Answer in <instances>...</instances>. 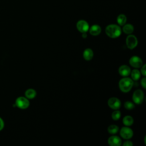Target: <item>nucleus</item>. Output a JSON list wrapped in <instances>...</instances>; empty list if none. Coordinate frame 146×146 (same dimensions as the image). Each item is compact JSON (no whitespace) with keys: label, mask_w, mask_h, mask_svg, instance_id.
<instances>
[{"label":"nucleus","mask_w":146,"mask_h":146,"mask_svg":"<svg viewBox=\"0 0 146 146\" xmlns=\"http://www.w3.org/2000/svg\"><path fill=\"white\" fill-rule=\"evenodd\" d=\"M105 32L108 36L111 38H116L121 34V29L119 25L111 24L106 27Z\"/></svg>","instance_id":"1"},{"label":"nucleus","mask_w":146,"mask_h":146,"mask_svg":"<svg viewBox=\"0 0 146 146\" xmlns=\"http://www.w3.org/2000/svg\"><path fill=\"white\" fill-rule=\"evenodd\" d=\"M133 82L129 78H123L121 79L119 82V87L123 92H128L132 88Z\"/></svg>","instance_id":"2"},{"label":"nucleus","mask_w":146,"mask_h":146,"mask_svg":"<svg viewBox=\"0 0 146 146\" xmlns=\"http://www.w3.org/2000/svg\"><path fill=\"white\" fill-rule=\"evenodd\" d=\"M126 46L129 49H133L135 48L137 44H138V40L137 38L134 35L132 34H129L127 38L125 40Z\"/></svg>","instance_id":"3"},{"label":"nucleus","mask_w":146,"mask_h":146,"mask_svg":"<svg viewBox=\"0 0 146 146\" xmlns=\"http://www.w3.org/2000/svg\"><path fill=\"white\" fill-rule=\"evenodd\" d=\"M15 105L21 109H26L29 107L30 102L27 98L23 96L18 97L15 100Z\"/></svg>","instance_id":"4"},{"label":"nucleus","mask_w":146,"mask_h":146,"mask_svg":"<svg viewBox=\"0 0 146 146\" xmlns=\"http://www.w3.org/2000/svg\"><path fill=\"white\" fill-rule=\"evenodd\" d=\"M144 92L141 90H136L134 91L132 95V100L136 104H141L144 100Z\"/></svg>","instance_id":"5"},{"label":"nucleus","mask_w":146,"mask_h":146,"mask_svg":"<svg viewBox=\"0 0 146 146\" xmlns=\"http://www.w3.org/2000/svg\"><path fill=\"white\" fill-rule=\"evenodd\" d=\"M120 135L124 139H129L133 136V132L131 128L128 127H123L120 131Z\"/></svg>","instance_id":"6"},{"label":"nucleus","mask_w":146,"mask_h":146,"mask_svg":"<svg viewBox=\"0 0 146 146\" xmlns=\"http://www.w3.org/2000/svg\"><path fill=\"white\" fill-rule=\"evenodd\" d=\"M108 106L112 110H118L121 107L120 100L115 97H112L110 98L107 102Z\"/></svg>","instance_id":"7"},{"label":"nucleus","mask_w":146,"mask_h":146,"mask_svg":"<svg viewBox=\"0 0 146 146\" xmlns=\"http://www.w3.org/2000/svg\"><path fill=\"white\" fill-rule=\"evenodd\" d=\"M76 26L78 30L82 33H86L90 28L88 22L84 20H79L78 21Z\"/></svg>","instance_id":"8"},{"label":"nucleus","mask_w":146,"mask_h":146,"mask_svg":"<svg viewBox=\"0 0 146 146\" xmlns=\"http://www.w3.org/2000/svg\"><path fill=\"white\" fill-rule=\"evenodd\" d=\"M130 65L134 68H140L143 65V61L140 58L137 56H132L129 60Z\"/></svg>","instance_id":"9"},{"label":"nucleus","mask_w":146,"mask_h":146,"mask_svg":"<svg viewBox=\"0 0 146 146\" xmlns=\"http://www.w3.org/2000/svg\"><path fill=\"white\" fill-rule=\"evenodd\" d=\"M108 144L111 146H120L121 145V140L117 136H111L107 140Z\"/></svg>","instance_id":"10"},{"label":"nucleus","mask_w":146,"mask_h":146,"mask_svg":"<svg viewBox=\"0 0 146 146\" xmlns=\"http://www.w3.org/2000/svg\"><path fill=\"white\" fill-rule=\"evenodd\" d=\"M131 68L129 66L127 65H121V66L119 67L118 69V72L119 74L124 77H126L128 76L130 73H131Z\"/></svg>","instance_id":"11"},{"label":"nucleus","mask_w":146,"mask_h":146,"mask_svg":"<svg viewBox=\"0 0 146 146\" xmlns=\"http://www.w3.org/2000/svg\"><path fill=\"white\" fill-rule=\"evenodd\" d=\"M89 32L91 35L97 36L102 31L101 27L98 25H93L91 27L89 28Z\"/></svg>","instance_id":"12"},{"label":"nucleus","mask_w":146,"mask_h":146,"mask_svg":"<svg viewBox=\"0 0 146 146\" xmlns=\"http://www.w3.org/2000/svg\"><path fill=\"white\" fill-rule=\"evenodd\" d=\"M83 56L84 59L86 60H88V61L90 60H91L92 59L93 56H94L93 51L91 48H86L83 51Z\"/></svg>","instance_id":"13"},{"label":"nucleus","mask_w":146,"mask_h":146,"mask_svg":"<svg viewBox=\"0 0 146 146\" xmlns=\"http://www.w3.org/2000/svg\"><path fill=\"white\" fill-rule=\"evenodd\" d=\"M123 31L127 34H131V33H133L134 30V27L132 25L127 23V24H124L123 25V29H122Z\"/></svg>","instance_id":"14"},{"label":"nucleus","mask_w":146,"mask_h":146,"mask_svg":"<svg viewBox=\"0 0 146 146\" xmlns=\"http://www.w3.org/2000/svg\"><path fill=\"white\" fill-rule=\"evenodd\" d=\"M25 96H26V98L31 99L34 98L36 96V92L35 91V90L32 89V88H30V89L27 90L25 91Z\"/></svg>","instance_id":"15"},{"label":"nucleus","mask_w":146,"mask_h":146,"mask_svg":"<svg viewBox=\"0 0 146 146\" xmlns=\"http://www.w3.org/2000/svg\"><path fill=\"white\" fill-rule=\"evenodd\" d=\"M130 74H131L132 79L135 81L138 80L140 79L141 76V73L137 69L133 70L132 71H131Z\"/></svg>","instance_id":"16"},{"label":"nucleus","mask_w":146,"mask_h":146,"mask_svg":"<svg viewBox=\"0 0 146 146\" xmlns=\"http://www.w3.org/2000/svg\"><path fill=\"white\" fill-rule=\"evenodd\" d=\"M123 123L126 126H131L133 123V119L131 116H125L123 119Z\"/></svg>","instance_id":"17"},{"label":"nucleus","mask_w":146,"mask_h":146,"mask_svg":"<svg viewBox=\"0 0 146 146\" xmlns=\"http://www.w3.org/2000/svg\"><path fill=\"white\" fill-rule=\"evenodd\" d=\"M126 22H127V17L124 14H121L117 16V22L119 25L123 26L124 24H125Z\"/></svg>","instance_id":"18"},{"label":"nucleus","mask_w":146,"mask_h":146,"mask_svg":"<svg viewBox=\"0 0 146 146\" xmlns=\"http://www.w3.org/2000/svg\"><path fill=\"white\" fill-rule=\"evenodd\" d=\"M108 132L110 134H116L118 131H119V127L116 125L115 124H112V125H110L108 127Z\"/></svg>","instance_id":"19"},{"label":"nucleus","mask_w":146,"mask_h":146,"mask_svg":"<svg viewBox=\"0 0 146 146\" xmlns=\"http://www.w3.org/2000/svg\"><path fill=\"white\" fill-rule=\"evenodd\" d=\"M111 117L112 119L113 120H118L120 117H121V112L120 111L117 110H115V111H114L111 115Z\"/></svg>","instance_id":"20"},{"label":"nucleus","mask_w":146,"mask_h":146,"mask_svg":"<svg viewBox=\"0 0 146 146\" xmlns=\"http://www.w3.org/2000/svg\"><path fill=\"white\" fill-rule=\"evenodd\" d=\"M124 108L128 110H133L135 107L134 103H133L130 101H126L124 104Z\"/></svg>","instance_id":"21"},{"label":"nucleus","mask_w":146,"mask_h":146,"mask_svg":"<svg viewBox=\"0 0 146 146\" xmlns=\"http://www.w3.org/2000/svg\"><path fill=\"white\" fill-rule=\"evenodd\" d=\"M145 66L146 65L145 64H144V65H142V66L141 67V74L144 76H145L146 75V71H145Z\"/></svg>","instance_id":"22"},{"label":"nucleus","mask_w":146,"mask_h":146,"mask_svg":"<svg viewBox=\"0 0 146 146\" xmlns=\"http://www.w3.org/2000/svg\"><path fill=\"white\" fill-rule=\"evenodd\" d=\"M141 84L142 87L144 89L146 88V78H145V76L141 79Z\"/></svg>","instance_id":"23"},{"label":"nucleus","mask_w":146,"mask_h":146,"mask_svg":"<svg viewBox=\"0 0 146 146\" xmlns=\"http://www.w3.org/2000/svg\"><path fill=\"white\" fill-rule=\"evenodd\" d=\"M123 145L124 146H132L133 145V143L131 141H129V140H128V141H125L123 144Z\"/></svg>","instance_id":"24"},{"label":"nucleus","mask_w":146,"mask_h":146,"mask_svg":"<svg viewBox=\"0 0 146 146\" xmlns=\"http://www.w3.org/2000/svg\"><path fill=\"white\" fill-rule=\"evenodd\" d=\"M4 127V122L2 118L0 117V131L2 130Z\"/></svg>","instance_id":"25"},{"label":"nucleus","mask_w":146,"mask_h":146,"mask_svg":"<svg viewBox=\"0 0 146 146\" xmlns=\"http://www.w3.org/2000/svg\"><path fill=\"white\" fill-rule=\"evenodd\" d=\"M87 35L86 33H82V37H83V38H85L87 37Z\"/></svg>","instance_id":"26"}]
</instances>
